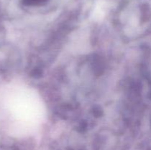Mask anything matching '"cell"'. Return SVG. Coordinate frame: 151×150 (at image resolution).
Returning a JSON list of instances; mask_svg holds the SVG:
<instances>
[{"instance_id":"obj_1","label":"cell","mask_w":151,"mask_h":150,"mask_svg":"<svg viewBox=\"0 0 151 150\" xmlns=\"http://www.w3.org/2000/svg\"><path fill=\"white\" fill-rule=\"evenodd\" d=\"M48 0H22L25 5L38 6L46 3Z\"/></svg>"}]
</instances>
